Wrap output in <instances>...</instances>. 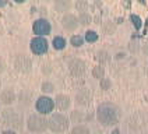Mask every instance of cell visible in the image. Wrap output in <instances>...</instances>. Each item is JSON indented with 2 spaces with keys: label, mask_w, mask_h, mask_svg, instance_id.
I'll return each instance as SVG.
<instances>
[{
  "label": "cell",
  "mask_w": 148,
  "mask_h": 134,
  "mask_svg": "<svg viewBox=\"0 0 148 134\" xmlns=\"http://www.w3.org/2000/svg\"><path fill=\"white\" fill-rule=\"evenodd\" d=\"M29 49L34 55H45L49 50V41L46 39V36H34L29 41Z\"/></svg>",
  "instance_id": "52a82bcc"
},
{
  "label": "cell",
  "mask_w": 148,
  "mask_h": 134,
  "mask_svg": "<svg viewBox=\"0 0 148 134\" xmlns=\"http://www.w3.org/2000/svg\"><path fill=\"white\" fill-rule=\"evenodd\" d=\"M13 64H14V68L17 71H20L23 74H28V73L32 71V59L25 53L16 55L14 60H13Z\"/></svg>",
  "instance_id": "8992f818"
},
{
  "label": "cell",
  "mask_w": 148,
  "mask_h": 134,
  "mask_svg": "<svg viewBox=\"0 0 148 134\" xmlns=\"http://www.w3.org/2000/svg\"><path fill=\"white\" fill-rule=\"evenodd\" d=\"M32 32L36 36H46L52 32V24L48 18L39 17L32 23Z\"/></svg>",
  "instance_id": "ba28073f"
},
{
  "label": "cell",
  "mask_w": 148,
  "mask_h": 134,
  "mask_svg": "<svg viewBox=\"0 0 148 134\" xmlns=\"http://www.w3.org/2000/svg\"><path fill=\"white\" fill-rule=\"evenodd\" d=\"M85 70H87V64H85V62L81 60V59L75 57V59H71V60L69 62V71L73 75H75V77L82 75L85 73Z\"/></svg>",
  "instance_id": "30bf717a"
},
{
  "label": "cell",
  "mask_w": 148,
  "mask_h": 134,
  "mask_svg": "<svg viewBox=\"0 0 148 134\" xmlns=\"http://www.w3.org/2000/svg\"><path fill=\"white\" fill-rule=\"evenodd\" d=\"M25 126L28 129V131L31 134H41L45 133L46 130H49V124H48V117L35 112L27 116L25 120Z\"/></svg>",
  "instance_id": "7a4b0ae2"
},
{
  "label": "cell",
  "mask_w": 148,
  "mask_h": 134,
  "mask_svg": "<svg viewBox=\"0 0 148 134\" xmlns=\"http://www.w3.org/2000/svg\"><path fill=\"white\" fill-rule=\"evenodd\" d=\"M67 45V41L64 36H62V35H56V36H53V39H52V46H53V49L56 50H63L66 48Z\"/></svg>",
  "instance_id": "9a60e30c"
},
{
  "label": "cell",
  "mask_w": 148,
  "mask_h": 134,
  "mask_svg": "<svg viewBox=\"0 0 148 134\" xmlns=\"http://www.w3.org/2000/svg\"><path fill=\"white\" fill-rule=\"evenodd\" d=\"M0 134H18L16 130H13V129H7V130H3Z\"/></svg>",
  "instance_id": "f1b7e54d"
},
{
  "label": "cell",
  "mask_w": 148,
  "mask_h": 134,
  "mask_svg": "<svg viewBox=\"0 0 148 134\" xmlns=\"http://www.w3.org/2000/svg\"><path fill=\"white\" fill-rule=\"evenodd\" d=\"M99 38V35L97 31H94V29H88L87 32H85V35H84V39L87 42H90V43H92V42H97Z\"/></svg>",
  "instance_id": "cb8c5ba5"
},
{
  "label": "cell",
  "mask_w": 148,
  "mask_h": 134,
  "mask_svg": "<svg viewBox=\"0 0 148 134\" xmlns=\"http://www.w3.org/2000/svg\"><path fill=\"white\" fill-rule=\"evenodd\" d=\"M92 75H94V78H97V80L101 81L102 78H105V67L102 64H97L92 68Z\"/></svg>",
  "instance_id": "44dd1931"
},
{
  "label": "cell",
  "mask_w": 148,
  "mask_h": 134,
  "mask_svg": "<svg viewBox=\"0 0 148 134\" xmlns=\"http://www.w3.org/2000/svg\"><path fill=\"white\" fill-rule=\"evenodd\" d=\"M130 18H132L133 24H134V27L138 29V28H141V18L138 16H136V14H132L130 16Z\"/></svg>",
  "instance_id": "4316f807"
},
{
  "label": "cell",
  "mask_w": 148,
  "mask_h": 134,
  "mask_svg": "<svg viewBox=\"0 0 148 134\" xmlns=\"http://www.w3.org/2000/svg\"><path fill=\"white\" fill-rule=\"evenodd\" d=\"M95 115H97V120L101 124L105 127H110V126H116L120 122L122 108L115 102L105 100V102H101L97 106Z\"/></svg>",
  "instance_id": "6da1fadb"
},
{
  "label": "cell",
  "mask_w": 148,
  "mask_h": 134,
  "mask_svg": "<svg viewBox=\"0 0 148 134\" xmlns=\"http://www.w3.org/2000/svg\"><path fill=\"white\" fill-rule=\"evenodd\" d=\"M35 110L38 113H41L43 116H48V115H52L53 110L56 108L55 105V99L50 98L49 95H39L36 99H35Z\"/></svg>",
  "instance_id": "5b68a950"
},
{
  "label": "cell",
  "mask_w": 148,
  "mask_h": 134,
  "mask_svg": "<svg viewBox=\"0 0 148 134\" xmlns=\"http://www.w3.org/2000/svg\"><path fill=\"white\" fill-rule=\"evenodd\" d=\"M1 119H3V122H4L8 127H11L13 130H14V129H21V127H23V123H24L21 113H20L17 109L11 108V106H4V109L1 110Z\"/></svg>",
  "instance_id": "277c9868"
},
{
  "label": "cell",
  "mask_w": 148,
  "mask_h": 134,
  "mask_svg": "<svg viewBox=\"0 0 148 134\" xmlns=\"http://www.w3.org/2000/svg\"><path fill=\"white\" fill-rule=\"evenodd\" d=\"M48 124L52 133L63 134L70 127V117L62 112H53L48 117Z\"/></svg>",
  "instance_id": "3957f363"
},
{
  "label": "cell",
  "mask_w": 148,
  "mask_h": 134,
  "mask_svg": "<svg viewBox=\"0 0 148 134\" xmlns=\"http://www.w3.org/2000/svg\"><path fill=\"white\" fill-rule=\"evenodd\" d=\"M99 87L103 90V91H108V90H110V87H112V80L110 78H102L101 81H99Z\"/></svg>",
  "instance_id": "d4e9b609"
},
{
  "label": "cell",
  "mask_w": 148,
  "mask_h": 134,
  "mask_svg": "<svg viewBox=\"0 0 148 134\" xmlns=\"http://www.w3.org/2000/svg\"><path fill=\"white\" fill-rule=\"evenodd\" d=\"M110 134H122V131H120V130H119L117 127H115V129L112 130V133H110Z\"/></svg>",
  "instance_id": "f546056e"
},
{
  "label": "cell",
  "mask_w": 148,
  "mask_h": 134,
  "mask_svg": "<svg viewBox=\"0 0 148 134\" xmlns=\"http://www.w3.org/2000/svg\"><path fill=\"white\" fill-rule=\"evenodd\" d=\"M70 134H91V130L87 124H75L71 129Z\"/></svg>",
  "instance_id": "ffe728a7"
},
{
  "label": "cell",
  "mask_w": 148,
  "mask_h": 134,
  "mask_svg": "<svg viewBox=\"0 0 148 134\" xmlns=\"http://www.w3.org/2000/svg\"><path fill=\"white\" fill-rule=\"evenodd\" d=\"M16 3H24V1H27V0H14Z\"/></svg>",
  "instance_id": "1f68e13d"
},
{
  "label": "cell",
  "mask_w": 148,
  "mask_h": 134,
  "mask_svg": "<svg viewBox=\"0 0 148 134\" xmlns=\"http://www.w3.org/2000/svg\"><path fill=\"white\" fill-rule=\"evenodd\" d=\"M75 7L80 10V13L87 11V1H85V0H78V1L75 3Z\"/></svg>",
  "instance_id": "484cf974"
},
{
  "label": "cell",
  "mask_w": 148,
  "mask_h": 134,
  "mask_svg": "<svg viewBox=\"0 0 148 134\" xmlns=\"http://www.w3.org/2000/svg\"><path fill=\"white\" fill-rule=\"evenodd\" d=\"M78 21H80V25H90L92 23V17H91L90 13H87V11H82L80 13V16H78Z\"/></svg>",
  "instance_id": "603a6c76"
},
{
  "label": "cell",
  "mask_w": 148,
  "mask_h": 134,
  "mask_svg": "<svg viewBox=\"0 0 148 134\" xmlns=\"http://www.w3.org/2000/svg\"><path fill=\"white\" fill-rule=\"evenodd\" d=\"M102 31L108 35H112L116 31V23H113L112 20H106L102 23Z\"/></svg>",
  "instance_id": "e0dca14e"
},
{
  "label": "cell",
  "mask_w": 148,
  "mask_h": 134,
  "mask_svg": "<svg viewBox=\"0 0 148 134\" xmlns=\"http://www.w3.org/2000/svg\"><path fill=\"white\" fill-rule=\"evenodd\" d=\"M6 68H7V64H6V62H4L3 59H0V74H3V73L6 71Z\"/></svg>",
  "instance_id": "83f0119b"
},
{
  "label": "cell",
  "mask_w": 148,
  "mask_h": 134,
  "mask_svg": "<svg viewBox=\"0 0 148 134\" xmlns=\"http://www.w3.org/2000/svg\"><path fill=\"white\" fill-rule=\"evenodd\" d=\"M0 91H1V78H0Z\"/></svg>",
  "instance_id": "d6a6232c"
},
{
  "label": "cell",
  "mask_w": 148,
  "mask_h": 134,
  "mask_svg": "<svg viewBox=\"0 0 148 134\" xmlns=\"http://www.w3.org/2000/svg\"><path fill=\"white\" fill-rule=\"evenodd\" d=\"M0 102L4 106H11L14 102H17V92L13 88H4L0 91Z\"/></svg>",
  "instance_id": "8fae6325"
},
{
  "label": "cell",
  "mask_w": 148,
  "mask_h": 134,
  "mask_svg": "<svg viewBox=\"0 0 148 134\" xmlns=\"http://www.w3.org/2000/svg\"><path fill=\"white\" fill-rule=\"evenodd\" d=\"M91 100H92V95H91V92L88 88H81L80 91L75 94V103H77V105L85 106V105L90 103Z\"/></svg>",
  "instance_id": "4fadbf2b"
},
{
  "label": "cell",
  "mask_w": 148,
  "mask_h": 134,
  "mask_svg": "<svg viewBox=\"0 0 148 134\" xmlns=\"http://www.w3.org/2000/svg\"><path fill=\"white\" fill-rule=\"evenodd\" d=\"M55 90H56L55 84L52 81H49V80H46V81H43L41 84V91L43 92V95H49L52 92H55Z\"/></svg>",
  "instance_id": "ac0fdd59"
},
{
  "label": "cell",
  "mask_w": 148,
  "mask_h": 134,
  "mask_svg": "<svg viewBox=\"0 0 148 134\" xmlns=\"http://www.w3.org/2000/svg\"><path fill=\"white\" fill-rule=\"evenodd\" d=\"M84 36L82 35H78V34H74V35H71V38H70V43H71V46H74V48H80V46H82L84 45Z\"/></svg>",
  "instance_id": "7402d4cb"
},
{
  "label": "cell",
  "mask_w": 148,
  "mask_h": 134,
  "mask_svg": "<svg viewBox=\"0 0 148 134\" xmlns=\"http://www.w3.org/2000/svg\"><path fill=\"white\" fill-rule=\"evenodd\" d=\"M71 6H73L71 0H55L53 1V7L58 13H64L66 14V11H69L71 8Z\"/></svg>",
  "instance_id": "5bb4252c"
},
{
  "label": "cell",
  "mask_w": 148,
  "mask_h": 134,
  "mask_svg": "<svg viewBox=\"0 0 148 134\" xmlns=\"http://www.w3.org/2000/svg\"><path fill=\"white\" fill-rule=\"evenodd\" d=\"M71 98L67 95V94H58L55 96V105L56 108L60 110V112H64V110H69L71 108Z\"/></svg>",
  "instance_id": "7c38bea8"
},
{
  "label": "cell",
  "mask_w": 148,
  "mask_h": 134,
  "mask_svg": "<svg viewBox=\"0 0 148 134\" xmlns=\"http://www.w3.org/2000/svg\"><path fill=\"white\" fill-rule=\"evenodd\" d=\"M85 120V113L81 110H73L71 115H70V122L74 123H82Z\"/></svg>",
  "instance_id": "d6986e66"
},
{
  "label": "cell",
  "mask_w": 148,
  "mask_h": 134,
  "mask_svg": "<svg viewBox=\"0 0 148 134\" xmlns=\"http://www.w3.org/2000/svg\"><path fill=\"white\" fill-rule=\"evenodd\" d=\"M8 0H0V7H4L6 4H7Z\"/></svg>",
  "instance_id": "4dcf8cb0"
},
{
  "label": "cell",
  "mask_w": 148,
  "mask_h": 134,
  "mask_svg": "<svg viewBox=\"0 0 148 134\" xmlns=\"http://www.w3.org/2000/svg\"><path fill=\"white\" fill-rule=\"evenodd\" d=\"M95 60L99 62L101 64H102V63H108V62L110 60V53H109L108 50H103V49L98 50V52L95 53Z\"/></svg>",
  "instance_id": "2e32d148"
},
{
  "label": "cell",
  "mask_w": 148,
  "mask_h": 134,
  "mask_svg": "<svg viewBox=\"0 0 148 134\" xmlns=\"http://www.w3.org/2000/svg\"><path fill=\"white\" fill-rule=\"evenodd\" d=\"M60 24L62 27L69 31V32H73L75 31L78 27H80V21H78V17L73 14V13H66V14H63L62 17V20H60Z\"/></svg>",
  "instance_id": "9c48e42d"
}]
</instances>
